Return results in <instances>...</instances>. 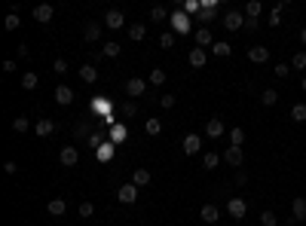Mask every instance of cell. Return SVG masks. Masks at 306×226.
Returning <instances> with one entry per match:
<instances>
[{
    "mask_svg": "<svg viewBox=\"0 0 306 226\" xmlns=\"http://www.w3.org/2000/svg\"><path fill=\"white\" fill-rule=\"evenodd\" d=\"M80 80H83V83H95V80H98V67H95V64H83V67H80Z\"/></svg>",
    "mask_w": 306,
    "mask_h": 226,
    "instance_id": "26",
    "label": "cell"
},
{
    "mask_svg": "<svg viewBox=\"0 0 306 226\" xmlns=\"http://www.w3.org/2000/svg\"><path fill=\"white\" fill-rule=\"evenodd\" d=\"M144 132H147V135H159V132H163V119H156V116H150L147 119V123H144Z\"/></svg>",
    "mask_w": 306,
    "mask_h": 226,
    "instance_id": "30",
    "label": "cell"
},
{
    "mask_svg": "<svg viewBox=\"0 0 306 226\" xmlns=\"http://www.w3.org/2000/svg\"><path fill=\"white\" fill-rule=\"evenodd\" d=\"M211 52H214V55H218V58H227V55H230V52H233V46H230L227 40H214V46H211Z\"/></svg>",
    "mask_w": 306,
    "mask_h": 226,
    "instance_id": "28",
    "label": "cell"
},
{
    "mask_svg": "<svg viewBox=\"0 0 306 226\" xmlns=\"http://www.w3.org/2000/svg\"><path fill=\"white\" fill-rule=\"evenodd\" d=\"M52 132H56V123H52V119H37V123H34V135L37 137H49Z\"/></svg>",
    "mask_w": 306,
    "mask_h": 226,
    "instance_id": "17",
    "label": "cell"
},
{
    "mask_svg": "<svg viewBox=\"0 0 306 226\" xmlns=\"http://www.w3.org/2000/svg\"><path fill=\"white\" fill-rule=\"evenodd\" d=\"M166 19H172V12L166 6H153L150 9V22H166Z\"/></svg>",
    "mask_w": 306,
    "mask_h": 226,
    "instance_id": "32",
    "label": "cell"
},
{
    "mask_svg": "<svg viewBox=\"0 0 306 226\" xmlns=\"http://www.w3.org/2000/svg\"><path fill=\"white\" fill-rule=\"evenodd\" d=\"M101 144H104V135H101V132L89 135V147H92V150H101Z\"/></svg>",
    "mask_w": 306,
    "mask_h": 226,
    "instance_id": "44",
    "label": "cell"
},
{
    "mask_svg": "<svg viewBox=\"0 0 306 226\" xmlns=\"http://www.w3.org/2000/svg\"><path fill=\"white\" fill-rule=\"evenodd\" d=\"M37 83H40V77L34 74V71H25V74H22V89H25V92H34V89H37Z\"/></svg>",
    "mask_w": 306,
    "mask_h": 226,
    "instance_id": "24",
    "label": "cell"
},
{
    "mask_svg": "<svg viewBox=\"0 0 306 226\" xmlns=\"http://www.w3.org/2000/svg\"><path fill=\"white\" fill-rule=\"evenodd\" d=\"M59 162H61L64 168H74V165L80 162V150H77V147H61V150H59Z\"/></svg>",
    "mask_w": 306,
    "mask_h": 226,
    "instance_id": "5",
    "label": "cell"
},
{
    "mask_svg": "<svg viewBox=\"0 0 306 226\" xmlns=\"http://www.w3.org/2000/svg\"><path fill=\"white\" fill-rule=\"evenodd\" d=\"M224 28L236 34L239 28H245V15H242L239 9H230V12H224Z\"/></svg>",
    "mask_w": 306,
    "mask_h": 226,
    "instance_id": "3",
    "label": "cell"
},
{
    "mask_svg": "<svg viewBox=\"0 0 306 226\" xmlns=\"http://www.w3.org/2000/svg\"><path fill=\"white\" fill-rule=\"evenodd\" d=\"M74 89H70V86H56V104H61V107H67V104H74Z\"/></svg>",
    "mask_w": 306,
    "mask_h": 226,
    "instance_id": "11",
    "label": "cell"
},
{
    "mask_svg": "<svg viewBox=\"0 0 306 226\" xmlns=\"http://www.w3.org/2000/svg\"><path fill=\"white\" fill-rule=\"evenodd\" d=\"M199 217H202V223H218V220H221V211H218V205H202Z\"/></svg>",
    "mask_w": 306,
    "mask_h": 226,
    "instance_id": "20",
    "label": "cell"
},
{
    "mask_svg": "<svg viewBox=\"0 0 306 226\" xmlns=\"http://www.w3.org/2000/svg\"><path fill=\"white\" fill-rule=\"evenodd\" d=\"M101 58H104V52H101V49H95V52H92V64H98Z\"/></svg>",
    "mask_w": 306,
    "mask_h": 226,
    "instance_id": "55",
    "label": "cell"
},
{
    "mask_svg": "<svg viewBox=\"0 0 306 226\" xmlns=\"http://www.w3.org/2000/svg\"><path fill=\"white\" fill-rule=\"evenodd\" d=\"M28 129H34L28 116H15V119H12V132H19V135H22V132H28Z\"/></svg>",
    "mask_w": 306,
    "mask_h": 226,
    "instance_id": "33",
    "label": "cell"
},
{
    "mask_svg": "<svg viewBox=\"0 0 306 226\" xmlns=\"http://www.w3.org/2000/svg\"><path fill=\"white\" fill-rule=\"evenodd\" d=\"M101 52H104V58H117L120 52H122V46H120L117 40H107V43L101 46Z\"/></svg>",
    "mask_w": 306,
    "mask_h": 226,
    "instance_id": "27",
    "label": "cell"
},
{
    "mask_svg": "<svg viewBox=\"0 0 306 226\" xmlns=\"http://www.w3.org/2000/svg\"><path fill=\"white\" fill-rule=\"evenodd\" d=\"M19 25H22V22H19V12H9L6 19H3V28H6V31H19Z\"/></svg>",
    "mask_w": 306,
    "mask_h": 226,
    "instance_id": "41",
    "label": "cell"
},
{
    "mask_svg": "<svg viewBox=\"0 0 306 226\" xmlns=\"http://www.w3.org/2000/svg\"><path fill=\"white\" fill-rule=\"evenodd\" d=\"M245 144V132L236 126V129H230V147H242Z\"/></svg>",
    "mask_w": 306,
    "mask_h": 226,
    "instance_id": "34",
    "label": "cell"
},
{
    "mask_svg": "<svg viewBox=\"0 0 306 226\" xmlns=\"http://www.w3.org/2000/svg\"><path fill=\"white\" fill-rule=\"evenodd\" d=\"M218 15V0H205L202 3V9H199V15H196V22H202V28Z\"/></svg>",
    "mask_w": 306,
    "mask_h": 226,
    "instance_id": "8",
    "label": "cell"
},
{
    "mask_svg": "<svg viewBox=\"0 0 306 226\" xmlns=\"http://www.w3.org/2000/svg\"><path fill=\"white\" fill-rule=\"evenodd\" d=\"M52 15H56V9H52L49 3L34 6V22H37V25H49V22H52Z\"/></svg>",
    "mask_w": 306,
    "mask_h": 226,
    "instance_id": "10",
    "label": "cell"
},
{
    "mask_svg": "<svg viewBox=\"0 0 306 226\" xmlns=\"http://www.w3.org/2000/svg\"><path fill=\"white\" fill-rule=\"evenodd\" d=\"M111 153H114V144H101V150H98V159H111Z\"/></svg>",
    "mask_w": 306,
    "mask_h": 226,
    "instance_id": "50",
    "label": "cell"
},
{
    "mask_svg": "<svg viewBox=\"0 0 306 226\" xmlns=\"http://www.w3.org/2000/svg\"><path fill=\"white\" fill-rule=\"evenodd\" d=\"M159 107H163V110H172V107H175V95H163V98H159Z\"/></svg>",
    "mask_w": 306,
    "mask_h": 226,
    "instance_id": "49",
    "label": "cell"
},
{
    "mask_svg": "<svg viewBox=\"0 0 306 226\" xmlns=\"http://www.w3.org/2000/svg\"><path fill=\"white\" fill-rule=\"evenodd\" d=\"M260 12H263L260 0H248V3H245V19H260Z\"/></svg>",
    "mask_w": 306,
    "mask_h": 226,
    "instance_id": "25",
    "label": "cell"
},
{
    "mask_svg": "<svg viewBox=\"0 0 306 226\" xmlns=\"http://www.w3.org/2000/svg\"><path fill=\"white\" fill-rule=\"evenodd\" d=\"M294 226H303V223H294Z\"/></svg>",
    "mask_w": 306,
    "mask_h": 226,
    "instance_id": "58",
    "label": "cell"
},
{
    "mask_svg": "<svg viewBox=\"0 0 306 226\" xmlns=\"http://www.w3.org/2000/svg\"><path fill=\"white\" fill-rule=\"evenodd\" d=\"M260 101H263V107H273V104L279 101V92H276V89H263Z\"/></svg>",
    "mask_w": 306,
    "mask_h": 226,
    "instance_id": "39",
    "label": "cell"
},
{
    "mask_svg": "<svg viewBox=\"0 0 306 226\" xmlns=\"http://www.w3.org/2000/svg\"><path fill=\"white\" fill-rule=\"evenodd\" d=\"M199 9H202V3H193V0H187L181 6V12H187V15H199Z\"/></svg>",
    "mask_w": 306,
    "mask_h": 226,
    "instance_id": "45",
    "label": "cell"
},
{
    "mask_svg": "<svg viewBox=\"0 0 306 226\" xmlns=\"http://www.w3.org/2000/svg\"><path fill=\"white\" fill-rule=\"evenodd\" d=\"M236 183H239V186L248 183V175H245V171H239V168H236Z\"/></svg>",
    "mask_w": 306,
    "mask_h": 226,
    "instance_id": "53",
    "label": "cell"
},
{
    "mask_svg": "<svg viewBox=\"0 0 306 226\" xmlns=\"http://www.w3.org/2000/svg\"><path fill=\"white\" fill-rule=\"evenodd\" d=\"M147 37V28L144 25H129V40H144Z\"/></svg>",
    "mask_w": 306,
    "mask_h": 226,
    "instance_id": "38",
    "label": "cell"
},
{
    "mask_svg": "<svg viewBox=\"0 0 306 226\" xmlns=\"http://www.w3.org/2000/svg\"><path fill=\"white\" fill-rule=\"evenodd\" d=\"M181 150H184V156H196L202 150V137L196 135V132H190L187 137H184V144H181Z\"/></svg>",
    "mask_w": 306,
    "mask_h": 226,
    "instance_id": "7",
    "label": "cell"
},
{
    "mask_svg": "<svg viewBox=\"0 0 306 226\" xmlns=\"http://www.w3.org/2000/svg\"><path fill=\"white\" fill-rule=\"evenodd\" d=\"M221 159H224V156L211 153V150H208V153H202V165H205L208 171H211V168H218V165H221Z\"/></svg>",
    "mask_w": 306,
    "mask_h": 226,
    "instance_id": "31",
    "label": "cell"
},
{
    "mask_svg": "<svg viewBox=\"0 0 306 226\" xmlns=\"http://www.w3.org/2000/svg\"><path fill=\"white\" fill-rule=\"evenodd\" d=\"M150 181H153V175H150L147 168H138V171H132V183H135L138 189H141V186H147Z\"/></svg>",
    "mask_w": 306,
    "mask_h": 226,
    "instance_id": "22",
    "label": "cell"
},
{
    "mask_svg": "<svg viewBox=\"0 0 306 226\" xmlns=\"http://www.w3.org/2000/svg\"><path fill=\"white\" fill-rule=\"evenodd\" d=\"M147 83H150V86H163V83H166V71H163V67H153L150 77H147Z\"/></svg>",
    "mask_w": 306,
    "mask_h": 226,
    "instance_id": "36",
    "label": "cell"
},
{
    "mask_svg": "<svg viewBox=\"0 0 306 226\" xmlns=\"http://www.w3.org/2000/svg\"><path fill=\"white\" fill-rule=\"evenodd\" d=\"M120 113H122L125 119H132V116L138 113V101H132V98H129V101H122V104H120Z\"/></svg>",
    "mask_w": 306,
    "mask_h": 226,
    "instance_id": "29",
    "label": "cell"
},
{
    "mask_svg": "<svg viewBox=\"0 0 306 226\" xmlns=\"http://www.w3.org/2000/svg\"><path fill=\"white\" fill-rule=\"evenodd\" d=\"M193 40H196V46H214V37H211V28H196L193 31Z\"/></svg>",
    "mask_w": 306,
    "mask_h": 226,
    "instance_id": "13",
    "label": "cell"
},
{
    "mask_svg": "<svg viewBox=\"0 0 306 226\" xmlns=\"http://www.w3.org/2000/svg\"><path fill=\"white\" fill-rule=\"evenodd\" d=\"M257 28H260L257 19H245V31H257Z\"/></svg>",
    "mask_w": 306,
    "mask_h": 226,
    "instance_id": "52",
    "label": "cell"
},
{
    "mask_svg": "<svg viewBox=\"0 0 306 226\" xmlns=\"http://www.w3.org/2000/svg\"><path fill=\"white\" fill-rule=\"evenodd\" d=\"M227 214H230L233 220H242V217L248 214V205H245V199H242V196H233V199L227 202Z\"/></svg>",
    "mask_w": 306,
    "mask_h": 226,
    "instance_id": "2",
    "label": "cell"
},
{
    "mask_svg": "<svg viewBox=\"0 0 306 226\" xmlns=\"http://www.w3.org/2000/svg\"><path fill=\"white\" fill-rule=\"evenodd\" d=\"M205 61H208V52L205 49H190V67H205Z\"/></svg>",
    "mask_w": 306,
    "mask_h": 226,
    "instance_id": "21",
    "label": "cell"
},
{
    "mask_svg": "<svg viewBox=\"0 0 306 226\" xmlns=\"http://www.w3.org/2000/svg\"><path fill=\"white\" fill-rule=\"evenodd\" d=\"M3 171H6V175L12 178V175H19V165H15V162L9 159V162H3Z\"/></svg>",
    "mask_w": 306,
    "mask_h": 226,
    "instance_id": "51",
    "label": "cell"
},
{
    "mask_svg": "<svg viewBox=\"0 0 306 226\" xmlns=\"http://www.w3.org/2000/svg\"><path fill=\"white\" fill-rule=\"evenodd\" d=\"M83 40H86V43H98V40H101V25H95V22L83 25Z\"/></svg>",
    "mask_w": 306,
    "mask_h": 226,
    "instance_id": "16",
    "label": "cell"
},
{
    "mask_svg": "<svg viewBox=\"0 0 306 226\" xmlns=\"http://www.w3.org/2000/svg\"><path fill=\"white\" fill-rule=\"evenodd\" d=\"M117 199H120L122 205H132V202L138 199V186H135V183H122V186L117 189Z\"/></svg>",
    "mask_w": 306,
    "mask_h": 226,
    "instance_id": "9",
    "label": "cell"
},
{
    "mask_svg": "<svg viewBox=\"0 0 306 226\" xmlns=\"http://www.w3.org/2000/svg\"><path fill=\"white\" fill-rule=\"evenodd\" d=\"M291 214H294L297 223L306 220V196H294V202H291Z\"/></svg>",
    "mask_w": 306,
    "mask_h": 226,
    "instance_id": "15",
    "label": "cell"
},
{
    "mask_svg": "<svg viewBox=\"0 0 306 226\" xmlns=\"http://www.w3.org/2000/svg\"><path fill=\"white\" fill-rule=\"evenodd\" d=\"M248 61L266 64V61H269V49H266V46H251V49H248Z\"/></svg>",
    "mask_w": 306,
    "mask_h": 226,
    "instance_id": "14",
    "label": "cell"
},
{
    "mask_svg": "<svg viewBox=\"0 0 306 226\" xmlns=\"http://www.w3.org/2000/svg\"><path fill=\"white\" fill-rule=\"evenodd\" d=\"M224 132H227V126L221 123L218 116H214V119H208V123H205V135H208V137H224Z\"/></svg>",
    "mask_w": 306,
    "mask_h": 226,
    "instance_id": "18",
    "label": "cell"
},
{
    "mask_svg": "<svg viewBox=\"0 0 306 226\" xmlns=\"http://www.w3.org/2000/svg\"><path fill=\"white\" fill-rule=\"evenodd\" d=\"M260 223H263V226H276L279 220H276V214H273V211H263V214H260Z\"/></svg>",
    "mask_w": 306,
    "mask_h": 226,
    "instance_id": "47",
    "label": "cell"
},
{
    "mask_svg": "<svg viewBox=\"0 0 306 226\" xmlns=\"http://www.w3.org/2000/svg\"><path fill=\"white\" fill-rule=\"evenodd\" d=\"M147 80H141V77H129L125 80V95H129L132 101H138V98H144V92H147Z\"/></svg>",
    "mask_w": 306,
    "mask_h": 226,
    "instance_id": "1",
    "label": "cell"
},
{
    "mask_svg": "<svg viewBox=\"0 0 306 226\" xmlns=\"http://www.w3.org/2000/svg\"><path fill=\"white\" fill-rule=\"evenodd\" d=\"M285 9H288V3H285V0H279L276 9L269 12V28H279V25H282V12H285Z\"/></svg>",
    "mask_w": 306,
    "mask_h": 226,
    "instance_id": "23",
    "label": "cell"
},
{
    "mask_svg": "<svg viewBox=\"0 0 306 226\" xmlns=\"http://www.w3.org/2000/svg\"><path fill=\"white\" fill-rule=\"evenodd\" d=\"M52 71H56V74H67V61H64V58H56V61H52Z\"/></svg>",
    "mask_w": 306,
    "mask_h": 226,
    "instance_id": "48",
    "label": "cell"
},
{
    "mask_svg": "<svg viewBox=\"0 0 306 226\" xmlns=\"http://www.w3.org/2000/svg\"><path fill=\"white\" fill-rule=\"evenodd\" d=\"M172 31L175 34H190V15L187 12H181V9H178V12H172Z\"/></svg>",
    "mask_w": 306,
    "mask_h": 226,
    "instance_id": "4",
    "label": "cell"
},
{
    "mask_svg": "<svg viewBox=\"0 0 306 226\" xmlns=\"http://www.w3.org/2000/svg\"><path fill=\"white\" fill-rule=\"evenodd\" d=\"M92 214H95V205H92V202H83V205H80V217H83V220H89Z\"/></svg>",
    "mask_w": 306,
    "mask_h": 226,
    "instance_id": "46",
    "label": "cell"
},
{
    "mask_svg": "<svg viewBox=\"0 0 306 226\" xmlns=\"http://www.w3.org/2000/svg\"><path fill=\"white\" fill-rule=\"evenodd\" d=\"M46 211H49L52 217H61V214L67 211V202H64L61 196H56V199H49V205H46Z\"/></svg>",
    "mask_w": 306,
    "mask_h": 226,
    "instance_id": "19",
    "label": "cell"
},
{
    "mask_svg": "<svg viewBox=\"0 0 306 226\" xmlns=\"http://www.w3.org/2000/svg\"><path fill=\"white\" fill-rule=\"evenodd\" d=\"M303 92H306V77H303Z\"/></svg>",
    "mask_w": 306,
    "mask_h": 226,
    "instance_id": "57",
    "label": "cell"
},
{
    "mask_svg": "<svg viewBox=\"0 0 306 226\" xmlns=\"http://www.w3.org/2000/svg\"><path fill=\"white\" fill-rule=\"evenodd\" d=\"M104 28H111V31L125 28V15H122L120 9H107V12H104Z\"/></svg>",
    "mask_w": 306,
    "mask_h": 226,
    "instance_id": "6",
    "label": "cell"
},
{
    "mask_svg": "<svg viewBox=\"0 0 306 226\" xmlns=\"http://www.w3.org/2000/svg\"><path fill=\"white\" fill-rule=\"evenodd\" d=\"M291 123H306V104H294L291 107Z\"/></svg>",
    "mask_w": 306,
    "mask_h": 226,
    "instance_id": "37",
    "label": "cell"
},
{
    "mask_svg": "<svg viewBox=\"0 0 306 226\" xmlns=\"http://www.w3.org/2000/svg\"><path fill=\"white\" fill-rule=\"evenodd\" d=\"M74 137H77V141H83V137H89V123H86V119L74 126Z\"/></svg>",
    "mask_w": 306,
    "mask_h": 226,
    "instance_id": "42",
    "label": "cell"
},
{
    "mask_svg": "<svg viewBox=\"0 0 306 226\" xmlns=\"http://www.w3.org/2000/svg\"><path fill=\"white\" fill-rule=\"evenodd\" d=\"M111 141H114V144L125 141V126H114V129H111Z\"/></svg>",
    "mask_w": 306,
    "mask_h": 226,
    "instance_id": "43",
    "label": "cell"
},
{
    "mask_svg": "<svg viewBox=\"0 0 306 226\" xmlns=\"http://www.w3.org/2000/svg\"><path fill=\"white\" fill-rule=\"evenodd\" d=\"M300 40H303V46H306V28H303V31H300Z\"/></svg>",
    "mask_w": 306,
    "mask_h": 226,
    "instance_id": "56",
    "label": "cell"
},
{
    "mask_svg": "<svg viewBox=\"0 0 306 226\" xmlns=\"http://www.w3.org/2000/svg\"><path fill=\"white\" fill-rule=\"evenodd\" d=\"M175 40H178V34H175V31H163V34H159V46H163V49H172V46H175Z\"/></svg>",
    "mask_w": 306,
    "mask_h": 226,
    "instance_id": "35",
    "label": "cell"
},
{
    "mask_svg": "<svg viewBox=\"0 0 306 226\" xmlns=\"http://www.w3.org/2000/svg\"><path fill=\"white\" fill-rule=\"evenodd\" d=\"M273 74H276V77H288V64H276Z\"/></svg>",
    "mask_w": 306,
    "mask_h": 226,
    "instance_id": "54",
    "label": "cell"
},
{
    "mask_svg": "<svg viewBox=\"0 0 306 226\" xmlns=\"http://www.w3.org/2000/svg\"><path fill=\"white\" fill-rule=\"evenodd\" d=\"M242 159H245V153H242V147H227V150H224V162H227V165H233V168H239V165H242Z\"/></svg>",
    "mask_w": 306,
    "mask_h": 226,
    "instance_id": "12",
    "label": "cell"
},
{
    "mask_svg": "<svg viewBox=\"0 0 306 226\" xmlns=\"http://www.w3.org/2000/svg\"><path fill=\"white\" fill-rule=\"evenodd\" d=\"M291 67H297V71H306V49L294 52V58H291Z\"/></svg>",
    "mask_w": 306,
    "mask_h": 226,
    "instance_id": "40",
    "label": "cell"
}]
</instances>
